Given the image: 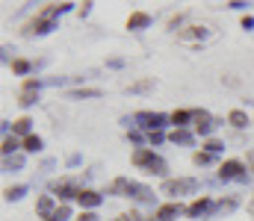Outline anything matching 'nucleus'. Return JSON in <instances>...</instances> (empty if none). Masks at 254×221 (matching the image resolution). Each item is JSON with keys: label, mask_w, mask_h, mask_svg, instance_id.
Instances as JSON below:
<instances>
[{"label": "nucleus", "mask_w": 254, "mask_h": 221, "mask_svg": "<svg viewBox=\"0 0 254 221\" xmlns=\"http://www.w3.org/2000/svg\"><path fill=\"white\" fill-rule=\"evenodd\" d=\"M133 162L136 165H142V168H148V174H166L169 171V165H166V159L163 156H157L154 150H145V147H139L136 153H133Z\"/></svg>", "instance_id": "obj_1"}, {"label": "nucleus", "mask_w": 254, "mask_h": 221, "mask_svg": "<svg viewBox=\"0 0 254 221\" xmlns=\"http://www.w3.org/2000/svg\"><path fill=\"white\" fill-rule=\"evenodd\" d=\"M160 192H163V195H169V198H181V195H195V192H198V180H195V177L166 180V183L160 186Z\"/></svg>", "instance_id": "obj_2"}, {"label": "nucleus", "mask_w": 254, "mask_h": 221, "mask_svg": "<svg viewBox=\"0 0 254 221\" xmlns=\"http://www.w3.org/2000/svg\"><path fill=\"white\" fill-rule=\"evenodd\" d=\"M246 165L240 162V159H228V162H222V168H219V177L222 180H246Z\"/></svg>", "instance_id": "obj_3"}, {"label": "nucleus", "mask_w": 254, "mask_h": 221, "mask_svg": "<svg viewBox=\"0 0 254 221\" xmlns=\"http://www.w3.org/2000/svg\"><path fill=\"white\" fill-rule=\"evenodd\" d=\"M136 121H142V127H145L148 133H157V130L166 124V115H163V112H139Z\"/></svg>", "instance_id": "obj_4"}, {"label": "nucleus", "mask_w": 254, "mask_h": 221, "mask_svg": "<svg viewBox=\"0 0 254 221\" xmlns=\"http://www.w3.org/2000/svg\"><path fill=\"white\" fill-rule=\"evenodd\" d=\"M60 207H57V201H54V195H42L39 201H36V213L42 216V219H54V213H57Z\"/></svg>", "instance_id": "obj_5"}, {"label": "nucleus", "mask_w": 254, "mask_h": 221, "mask_svg": "<svg viewBox=\"0 0 254 221\" xmlns=\"http://www.w3.org/2000/svg\"><path fill=\"white\" fill-rule=\"evenodd\" d=\"M77 201H80V207H86V213H92L104 198H101L98 192H92V189H80V192H77Z\"/></svg>", "instance_id": "obj_6"}, {"label": "nucleus", "mask_w": 254, "mask_h": 221, "mask_svg": "<svg viewBox=\"0 0 254 221\" xmlns=\"http://www.w3.org/2000/svg\"><path fill=\"white\" fill-rule=\"evenodd\" d=\"M51 27H54V21H51V18H45V15H39L36 21H30V24H27V36H42V33H48Z\"/></svg>", "instance_id": "obj_7"}, {"label": "nucleus", "mask_w": 254, "mask_h": 221, "mask_svg": "<svg viewBox=\"0 0 254 221\" xmlns=\"http://www.w3.org/2000/svg\"><path fill=\"white\" fill-rule=\"evenodd\" d=\"M51 192H54V198H63V201H68V198H77V192L71 189V180H57V183L51 186Z\"/></svg>", "instance_id": "obj_8"}, {"label": "nucleus", "mask_w": 254, "mask_h": 221, "mask_svg": "<svg viewBox=\"0 0 254 221\" xmlns=\"http://www.w3.org/2000/svg\"><path fill=\"white\" fill-rule=\"evenodd\" d=\"M145 27H151V15L148 12H133L127 18V30H145Z\"/></svg>", "instance_id": "obj_9"}, {"label": "nucleus", "mask_w": 254, "mask_h": 221, "mask_svg": "<svg viewBox=\"0 0 254 221\" xmlns=\"http://www.w3.org/2000/svg\"><path fill=\"white\" fill-rule=\"evenodd\" d=\"M210 207H213V201H210V198H198V201H192L190 207H187V216H190V219H198V216H201V213H207Z\"/></svg>", "instance_id": "obj_10"}, {"label": "nucleus", "mask_w": 254, "mask_h": 221, "mask_svg": "<svg viewBox=\"0 0 254 221\" xmlns=\"http://www.w3.org/2000/svg\"><path fill=\"white\" fill-rule=\"evenodd\" d=\"M181 213H184V207H181V204H166V207H160V210H157V219H160V221H175Z\"/></svg>", "instance_id": "obj_11"}, {"label": "nucleus", "mask_w": 254, "mask_h": 221, "mask_svg": "<svg viewBox=\"0 0 254 221\" xmlns=\"http://www.w3.org/2000/svg\"><path fill=\"white\" fill-rule=\"evenodd\" d=\"M228 124H234L237 130H243V127H249V115L243 109H231L228 112Z\"/></svg>", "instance_id": "obj_12"}, {"label": "nucleus", "mask_w": 254, "mask_h": 221, "mask_svg": "<svg viewBox=\"0 0 254 221\" xmlns=\"http://www.w3.org/2000/svg\"><path fill=\"white\" fill-rule=\"evenodd\" d=\"M169 142H175V145H192L195 136H192L190 130H175V133H169Z\"/></svg>", "instance_id": "obj_13"}, {"label": "nucleus", "mask_w": 254, "mask_h": 221, "mask_svg": "<svg viewBox=\"0 0 254 221\" xmlns=\"http://www.w3.org/2000/svg\"><path fill=\"white\" fill-rule=\"evenodd\" d=\"M190 118H192V112H187V109H178V112H172V115H169V121H172V124H178V130H184V124H187Z\"/></svg>", "instance_id": "obj_14"}, {"label": "nucleus", "mask_w": 254, "mask_h": 221, "mask_svg": "<svg viewBox=\"0 0 254 221\" xmlns=\"http://www.w3.org/2000/svg\"><path fill=\"white\" fill-rule=\"evenodd\" d=\"M71 100H83V97H101V88H77L68 94Z\"/></svg>", "instance_id": "obj_15"}, {"label": "nucleus", "mask_w": 254, "mask_h": 221, "mask_svg": "<svg viewBox=\"0 0 254 221\" xmlns=\"http://www.w3.org/2000/svg\"><path fill=\"white\" fill-rule=\"evenodd\" d=\"M30 124H33V121L24 115V118H18V121L12 124V133H18V136H30Z\"/></svg>", "instance_id": "obj_16"}, {"label": "nucleus", "mask_w": 254, "mask_h": 221, "mask_svg": "<svg viewBox=\"0 0 254 221\" xmlns=\"http://www.w3.org/2000/svg\"><path fill=\"white\" fill-rule=\"evenodd\" d=\"M3 195H6V201H21V198L27 195V186H9Z\"/></svg>", "instance_id": "obj_17"}, {"label": "nucleus", "mask_w": 254, "mask_h": 221, "mask_svg": "<svg viewBox=\"0 0 254 221\" xmlns=\"http://www.w3.org/2000/svg\"><path fill=\"white\" fill-rule=\"evenodd\" d=\"M24 150L39 153V150H42V139H39V136H27V139H24Z\"/></svg>", "instance_id": "obj_18"}, {"label": "nucleus", "mask_w": 254, "mask_h": 221, "mask_svg": "<svg viewBox=\"0 0 254 221\" xmlns=\"http://www.w3.org/2000/svg\"><path fill=\"white\" fill-rule=\"evenodd\" d=\"M18 103H21V106H33V103H36V88H24Z\"/></svg>", "instance_id": "obj_19"}, {"label": "nucleus", "mask_w": 254, "mask_h": 221, "mask_svg": "<svg viewBox=\"0 0 254 221\" xmlns=\"http://www.w3.org/2000/svg\"><path fill=\"white\" fill-rule=\"evenodd\" d=\"M12 150H18V139H15V136H6V139H3V156H9Z\"/></svg>", "instance_id": "obj_20"}, {"label": "nucleus", "mask_w": 254, "mask_h": 221, "mask_svg": "<svg viewBox=\"0 0 254 221\" xmlns=\"http://www.w3.org/2000/svg\"><path fill=\"white\" fill-rule=\"evenodd\" d=\"M198 36H204V27H190L181 33V39H198Z\"/></svg>", "instance_id": "obj_21"}, {"label": "nucleus", "mask_w": 254, "mask_h": 221, "mask_svg": "<svg viewBox=\"0 0 254 221\" xmlns=\"http://www.w3.org/2000/svg\"><path fill=\"white\" fill-rule=\"evenodd\" d=\"M12 71L15 74H27L30 71V62H27V59H15V62H12Z\"/></svg>", "instance_id": "obj_22"}, {"label": "nucleus", "mask_w": 254, "mask_h": 221, "mask_svg": "<svg viewBox=\"0 0 254 221\" xmlns=\"http://www.w3.org/2000/svg\"><path fill=\"white\" fill-rule=\"evenodd\" d=\"M151 86H154V80H139V83H133V86H130V91H148Z\"/></svg>", "instance_id": "obj_23"}, {"label": "nucleus", "mask_w": 254, "mask_h": 221, "mask_svg": "<svg viewBox=\"0 0 254 221\" xmlns=\"http://www.w3.org/2000/svg\"><path fill=\"white\" fill-rule=\"evenodd\" d=\"M192 159H195V165H207V162H210V159H213V153H207V150H204V153H201V150H198V153H195V156H192Z\"/></svg>", "instance_id": "obj_24"}, {"label": "nucleus", "mask_w": 254, "mask_h": 221, "mask_svg": "<svg viewBox=\"0 0 254 221\" xmlns=\"http://www.w3.org/2000/svg\"><path fill=\"white\" fill-rule=\"evenodd\" d=\"M204 147H207V153H219V150H222V147H225V145H222L219 139H210V142H207V145H204Z\"/></svg>", "instance_id": "obj_25"}, {"label": "nucleus", "mask_w": 254, "mask_h": 221, "mask_svg": "<svg viewBox=\"0 0 254 221\" xmlns=\"http://www.w3.org/2000/svg\"><path fill=\"white\" fill-rule=\"evenodd\" d=\"M68 216H71V210H68V207H60V210L54 213V219H51V221H65Z\"/></svg>", "instance_id": "obj_26"}, {"label": "nucleus", "mask_w": 254, "mask_h": 221, "mask_svg": "<svg viewBox=\"0 0 254 221\" xmlns=\"http://www.w3.org/2000/svg\"><path fill=\"white\" fill-rule=\"evenodd\" d=\"M234 207H237V201H222V204H219V210H222V213H231Z\"/></svg>", "instance_id": "obj_27"}, {"label": "nucleus", "mask_w": 254, "mask_h": 221, "mask_svg": "<svg viewBox=\"0 0 254 221\" xmlns=\"http://www.w3.org/2000/svg\"><path fill=\"white\" fill-rule=\"evenodd\" d=\"M148 139H151V142H154V145H160V142H163V139H166V136H163V133H160V130H157V133H148Z\"/></svg>", "instance_id": "obj_28"}, {"label": "nucleus", "mask_w": 254, "mask_h": 221, "mask_svg": "<svg viewBox=\"0 0 254 221\" xmlns=\"http://www.w3.org/2000/svg\"><path fill=\"white\" fill-rule=\"evenodd\" d=\"M77 221H98V216H95V213H80Z\"/></svg>", "instance_id": "obj_29"}, {"label": "nucleus", "mask_w": 254, "mask_h": 221, "mask_svg": "<svg viewBox=\"0 0 254 221\" xmlns=\"http://www.w3.org/2000/svg\"><path fill=\"white\" fill-rule=\"evenodd\" d=\"M243 27H246V30H252V27H254V18H252V15H246V18H243Z\"/></svg>", "instance_id": "obj_30"}]
</instances>
